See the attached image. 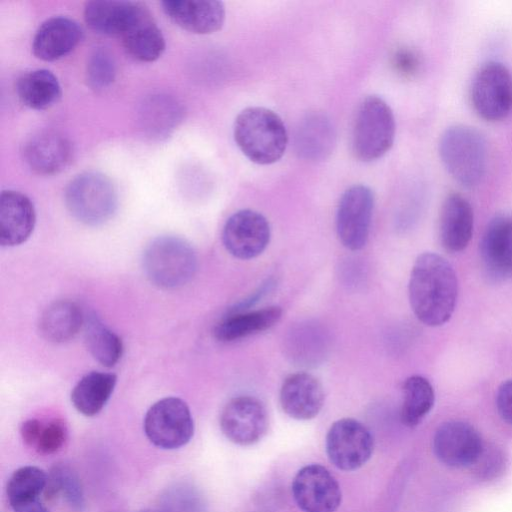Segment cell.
<instances>
[{"label":"cell","instance_id":"obj_41","mask_svg":"<svg viewBox=\"0 0 512 512\" xmlns=\"http://www.w3.org/2000/svg\"><path fill=\"white\" fill-rule=\"evenodd\" d=\"M15 512H48L45 506H43L39 500L29 502L27 504L18 506L13 509Z\"/></svg>","mask_w":512,"mask_h":512},{"label":"cell","instance_id":"obj_9","mask_svg":"<svg viewBox=\"0 0 512 512\" xmlns=\"http://www.w3.org/2000/svg\"><path fill=\"white\" fill-rule=\"evenodd\" d=\"M374 208V194L365 185L349 187L341 196L336 213V231L349 250L362 249L368 240Z\"/></svg>","mask_w":512,"mask_h":512},{"label":"cell","instance_id":"obj_10","mask_svg":"<svg viewBox=\"0 0 512 512\" xmlns=\"http://www.w3.org/2000/svg\"><path fill=\"white\" fill-rule=\"evenodd\" d=\"M373 445V437L367 427L352 418L334 422L326 436L329 460L344 471L362 467L370 459Z\"/></svg>","mask_w":512,"mask_h":512},{"label":"cell","instance_id":"obj_28","mask_svg":"<svg viewBox=\"0 0 512 512\" xmlns=\"http://www.w3.org/2000/svg\"><path fill=\"white\" fill-rule=\"evenodd\" d=\"M84 322L85 318L76 303L60 300L48 306L42 313L39 330L46 340L63 343L74 338Z\"/></svg>","mask_w":512,"mask_h":512},{"label":"cell","instance_id":"obj_6","mask_svg":"<svg viewBox=\"0 0 512 512\" xmlns=\"http://www.w3.org/2000/svg\"><path fill=\"white\" fill-rule=\"evenodd\" d=\"M65 204L79 222L98 226L110 220L118 206V195L111 180L89 171L77 175L65 189Z\"/></svg>","mask_w":512,"mask_h":512},{"label":"cell","instance_id":"obj_7","mask_svg":"<svg viewBox=\"0 0 512 512\" xmlns=\"http://www.w3.org/2000/svg\"><path fill=\"white\" fill-rule=\"evenodd\" d=\"M143 427L152 444L167 450L186 445L194 433L190 409L178 397H166L155 402L145 414Z\"/></svg>","mask_w":512,"mask_h":512},{"label":"cell","instance_id":"obj_35","mask_svg":"<svg viewBox=\"0 0 512 512\" xmlns=\"http://www.w3.org/2000/svg\"><path fill=\"white\" fill-rule=\"evenodd\" d=\"M116 77V63L113 55L103 47L95 48L86 64L88 85L95 91L109 88Z\"/></svg>","mask_w":512,"mask_h":512},{"label":"cell","instance_id":"obj_25","mask_svg":"<svg viewBox=\"0 0 512 512\" xmlns=\"http://www.w3.org/2000/svg\"><path fill=\"white\" fill-rule=\"evenodd\" d=\"M335 140L332 122L321 113H312L302 119L294 136L296 152L309 161L327 158L333 151Z\"/></svg>","mask_w":512,"mask_h":512},{"label":"cell","instance_id":"obj_24","mask_svg":"<svg viewBox=\"0 0 512 512\" xmlns=\"http://www.w3.org/2000/svg\"><path fill=\"white\" fill-rule=\"evenodd\" d=\"M282 316L279 306L253 311L232 310L214 328V337L220 342H233L273 327Z\"/></svg>","mask_w":512,"mask_h":512},{"label":"cell","instance_id":"obj_31","mask_svg":"<svg viewBox=\"0 0 512 512\" xmlns=\"http://www.w3.org/2000/svg\"><path fill=\"white\" fill-rule=\"evenodd\" d=\"M85 342L88 351L100 364L113 367L123 354L121 338L110 330L95 315H89L84 322Z\"/></svg>","mask_w":512,"mask_h":512},{"label":"cell","instance_id":"obj_36","mask_svg":"<svg viewBox=\"0 0 512 512\" xmlns=\"http://www.w3.org/2000/svg\"><path fill=\"white\" fill-rule=\"evenodd\" d=\"M68 430L62 419L42 421L34 449L43 455L57 452L65 443Z\"/></svg>","mask_w":512,"mask_h":512},{"label":"cell","instance_id":"obj_20","mask_svg":"<svg viewBox=\"0 0 512 512\" xmlns=\"http://www.w3.org/2000/svg\"><path fill=\"white\" fill-rule=\"evenodd\" d=\"M82 39L79 24L65 16H55L44 21L37 29L32 51L43 61H56L71 53Z\"/></svg>","mask_w":512,"mask_h":512},{"label":"cell","instance_id":"obj_8","mask_svg":"<svg viewBox=\"0 0 512 512\" xmlns=\"http://www.w3.org/2000/svg\"><path fill=\"white\" fill-rule=\"evenodd\" d=\"M471 102L483 119H505L512 111V76L502 63L491 61L475 74L471 84Z\"/></svg>","mask_w":512,"mask_h":512},{"label":"cell","instance_id":"obj_29","mask_svg":"<svg viewBox=\"0 0 512 512\" xmlns=\"http://www.w3.org/2000/svg\"><path fill=\"white\" fill-rule=\"evenodd\" d=\"M115 374L92 371L84 375L71 392L75 409L88 417L97 415L110 399L116 386Z\"/></svg>","mask_w":512,"mask_h":512},{"label":"cell","instance_id":"obj_22","mask_svg":"<svg viewBox=\"0 0 512 512\" xmlns=\"http://www.w3.org/2000/svg\"><path fill=\"white\" fill-rule=\"evenodd\" d=\"M473 209L459 194H450L444 200L439 218V238L443 248L456 253L464 250L472 237Z\"/></svg>","mask_w":512,"mask_h":512},{"label":"cell","instance_id":"obj_4","mask_svg":"<svg viewBox=\"0 0 512 512\" xmlns=\"http://www.w3.org/2000/svg\"><path fill=\"white\" fill-rule=\"evenodd\" d=\"M439 155L448 173L463 186H475L484 177L486 142L474 128L464 125L448 128L440 138Z\"/></svg>","mask_w":512,"mask_h":512},{"label":"cell","instance_id":"obj_30","mask_svg":"<svg viewBox=\"0 0 512 512\" xmlns=\"http://www.w3.org/2000/svg\"><path fill=\"white\" fill-rule=\"evenodd\" d=\"M401 422L407 427H415L431 411L435 393L431 383L423 376L408 377L402 387Z\"/></svg>","mask_w":512,"mask_h":512},{"label":"cell","instance_id":"obj_2","mask_svg":"<svg viewBox=\"0 0 512 512\" xmlns=\"http://www.w3.org/2000/svg\"><path fill=\"white\" fill-rule=\"evenodd\" d=\"M234 140L241 152L252 162L269 165L285 153L288 134L284 122L265 107H248L235 119Z\"/></svg>","mask_w":512,"mask_h":512},{"label":"cell","instance_id":"obj_38","mask_svg":"<svg viewBox=\"0 0 512 512\" xmlns=\"http://www.w3.org/2000/svg\"><path fill=\"white\" fill-rule=\"evenodd\" d=\"M496 406L501 418L512 424V379L503 382L498 388Z\"/></svg>","mask_w":512,"mask_h":512},{"label":"cell","instance_id":"obj_15","mask_svg":"<svg viewBox=\"0 0 512 512\" xmlns=\"http://www.w3.org/2000/svg\"><path fill=\"white\" fill-rule=\"evenodd\" d=\"M22 155L34 173L47 176L57 174L69 165L73 148L62 133L46 130L34 134L25 142Z\"/></svg>","mask_w":512,"mask_h":512},{"label":"cell","instance_id":"obj_12","mask_svg":"<svg viewBox=\"0 0 512 512\" xmlns=\"http://www.w3.org/2000/svg\"><path fill=\"white\" fill-rule=\"evenodd\" d=\"M270 225L261 213L243 209L232 214L222 231L226 250L236 258L248 260L259 256L270 241Z\"/></svg>","mask_w":512,"mask_h":512},{"label":"cell","instance_id":"obj_42","mask_svg":"<svg viewBox=\"0 0 512 512\" xmlns=\"http://www.w3.org/2000/svg\"><path fill=\"white\" fill-rule=\"evenodd\" d=\"M139 512H158V511L145 509V510H142V511H139Z\"/></svg>","mask_w":512,"mask_h":512},{"label":"cell","instance_id":"obj_33","mask_svg":"<svg viewBox=\"0 0 512 512\" xmlns=\"http://www.w3.org/2000/svg\"><path fill=\"white\" fill-rule=\"evenodd\" d=\"M47 474L36 466L18 468L8 480L6 494L9 504L14 509L18 506L38 500L44 492Z\"/></svg>","mask_w":512,"mask_h":512},{"label":"cell","instance_id":"obj_16","mask_svg":"<svg viewBox=\"0 0 512 512\" xmlns=\"http://www.w3.org/2000/svg\"><path fill=\"white\" fill-rule=\"evenodd\" d=\"M166 16L177 26L193 34L206 35L220 30L225 7L216 0H167L161 2Z\"/></svg>","mask_w":512,"mask_h":512},{"label":"cell","instance_id":"obj_17","mask_svg":"<svg viewBox=\"0 0 512 512\" xmlns=\"http://www.w3.org/2000/svg\"><path fill=\"white\" fill-rule=\"evenodd\" d=\"M324 398L321 383L307 372L288 375L279 393L281 408L296 420H309L317 416L323 407Z\"/></svg>","mask_w":512,"mask_h":512},{"label":"cell","instance_id":"obj_34","mask_svg":"<svg viewBox=\"0 0 512 512\" xmlns=\"http://www.w3.org/2000/svg\"><path fill=\"white\" fill-rule=\"evenodd\" d=\"M158 512H208L201 492L188 482L170 485L160 496Z\"/></svg>","mask_w":512,"mask_h":512},{"label":"cell","instance_id":"obj_27","mask_svg":"<svg viewBox=\"0 0 512 512\" xmlns=\"http://www.w3.org/2000/svg\"><path fill=\"white\" fill-rule=\"evenodd\" d=\"M16 94L20 102L33 110H45L58 102L61 85L49 70L34 69L23 73L16 81Z\"/></svg>","mask_w":512,"mask_h":512},{"label":"cell","instance_id":"obj_18","mask_svg":"<svg viewBox=\"0 0 512 512\" xmlns=\"http://www.w3.org/2000/svg\"><path fill=\"white\" fill-rule=\"evenodd\" d=\"M480 256L489 276L512 278V216H499L488 224L480 242Z\"/></svg>","mask_w":512,"mask_h":512},{"label":"cell","instance_id":"obj_13","mask_svg":"<svg viewBox=\"0 0 512 512\" xmlns=\"http://www.w3.org/2000/svg\"><path fill=\"white\" fill-rule=\"evenodd\" d=\"M294 499L304 512H335L341 503V490L334 476L323 466L301 468L292 483Z\"/></svg>","mask_w":512,"mask_h":512},{"label":"cell","instance_id":"obj_23","mask_svg":"<svg viewBox=\"0 0 512 512\" xmlns=\"http://www.w3.org/2000/svg\"><path fill=\"white\" fill-rule=\"evenodd\" d=\"M137 114L142 132L151 139L161 140L172 134L181 123L184 109L175 97L157 93L142 101Z\"/></svg>","mask_w":512,"mask_h":512},{"label":"cell","instance_id":"obj_40","mask_svg":"<svg viewBox=\"0 0 512 512\" xmlns=\"http://www.w3.org/2000/svg\"><path fill=\"white\" fill-rule=\"evenodd\" d=\"M42 421L38 419H29L26 420L20 428V434L24 443L32 448H34Z\"/></svg>","mask_w":512,"mask_h":512},{"label":"cell","instance_id":"obj_14","mask_svg":"<svg viewBox=\"0 0 512 512\" xmlns=\"http://www.w3.org/2000/svg\"><path fill=\"white\" fill-rule=\"evenodd\" d=\"M433 448L437 458L450 467L473 465L483 449L477 430L462 421H448L438 427Z\"/></svg>","mask_w":512,"mask_h":512},{"label":"cell","instance_id":"obj_26","mask_svg":"<svg viewBox=\"0 0 512 512\" xmlns=\"http://www.w3.org/2000/svg\"><path fill=\"white\" fill-rule=\"evenodd\" d=\"M127 54L140 62H153L165 51V38L147 9L120 37Z\"/></svg>","mask_w":512,"mask_h":512},{"label":"cell","instance_id":"obj_3","mask_svg":"<svg viewBox=\"0 0 512 512\" xmlns=\"http://www.w3.org/2000/svg\"><path fill=\"white\" fill-rule=\"evenodd\" d=\"M395 118L390 106L376 95L365 97L359 104L352 126L351 148L362 162L384 156L395 139Z\"/></svg>","mask_w":512,"mask_h":512},{"label":"cell","instance_id":"obj_5","mask_svg":"<svg viewBox=\"0 0 512 512\" xmlns=\"http://www.w3.org/2000/svg\"><path fill=\"white\" fill-rule=\"evenodd\" d=\"M143 267L149 280L164 289L188 283L197 269V257L191 245L176 236H160L145 249Z\"/></svg>","mask_w":512,"mask_h":512},{"label":"cell","instance_id":"obj_39","mask_svg":"<svg viewBox=\"0 0 512 512\" xmlns=\"http://www.w3.org/2000/svg\"><path fill=\"white\" fill-rule=\"evenodd\" d=\"M393 64L400 74L411 76L418 70L420 62L418 56L413 51L400 49L394 55Z\"/></svg>","mask_w":512,"mask_h":512},{"label":"cell","instance_id":"obj_37","mask_svg":"<svg viewBox=\"0 0 512 512\" xmlns=\"http://www.w3.org/2000/svg\"><path fill=\"white\" fill-rule=\"evenodd\" d=\"M474 464H476L475 470L479 477L489 479L502 470L505 458L499 449L483 446L482 452Z\"/></svg>","mask_w":512,"mask_h":512},{"label":"cell","instance_id":"obj_1","mask_svg":"<svg viewBox=\"0 0 512 512\" xmlns=\"http://www.w3.org/2000/svg\"><path fill=\"white\" fill-rule=\"evenodd\" d=\"M408 295L419 321L430 327L445 324L458 297L457 276L451 264L436 253L420 254L411 270Z\"/></svg>","mask_w":512,"mask_h":512},{"label":"cell","instance_id":"obj_32","mask_svg":"<svg viewBox=\"0 0 512 512\" xmlns=\"http://www.w3.org/2000/svg\"><path fill=\"white\" fill-rule=\"evenodd\" d=\"M43 493L50 501L63 498L75 511L81 512L85 508L82 482L74 468L67 463H57L50 469Z\"/></svg>","mask_w":512,"mask_h":512},{"label":"cell","instance_id":"obj_21","mask_svg":"<svg viewBox=\"0 0 512 512\" xmlns=\"http://www.w3.org/2000/svg\"><path fill=\"white\" fill-rule=\"evenodd\" d=\"M146 8L131 1H89L83 17L90 29L98 34L121 37Z\"/></svg>","mask_w":512,"mask_h":512},{"label":"cell","instance_id":"obj_11","mask_svg":"<svg viewBox=\"0 0 512 512\" xmlns=\"http://www.w3.org/2000/svg\"><path fill=\"white\" fill-rule=\"evenodd\" d=\"M269 425L268 414L263 403L249 395L231 399L222 410L220 427L233 443L248 446L258 442Z\"/></svg>","mask_w":512,"mask_h":512},{"label":"cell","instance_id":"obj_19","mask_svg":"<svg viewBox=\"0 0 512 512\" xmlns=\"http://www.w3.org/2000/svg\"><path fill=\"white\" fill-rule=\"evenodd\" d=\"M36 223L35 208L29 197L16 190H4L0 196V243L13 247L24 243Z\"/></svg>","mask_w":512,"mask_h":512}]
</instances>
